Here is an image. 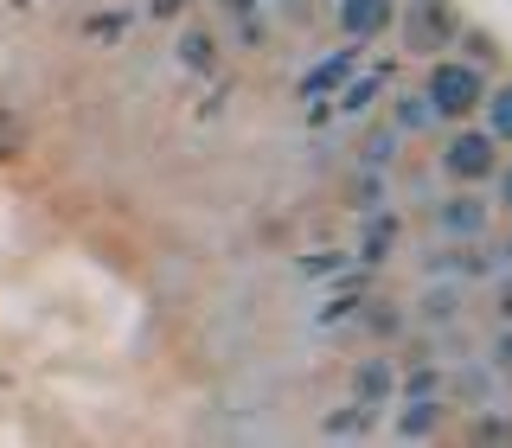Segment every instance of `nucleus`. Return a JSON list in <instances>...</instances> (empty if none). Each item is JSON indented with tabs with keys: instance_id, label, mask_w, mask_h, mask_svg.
<instances>
[{
	"instance_id": "7",
	"label": "nucleus",
	"mask_w": 512,
	"mask_h": 448,
	"mask_svg": "<svg viewBox=\"0 0 512 448\" xmlns=\"http://www.w3.org/2000/svg\"><path fill=\"white\" fill-rule=\"evenodd\" d=\"M352 397L372 410H391L397 404V359L391 352H365V359H352Z\"/></svg>"
},
{
	"instance_id": "11",
	"label": "nucleus",
	"mask_w": 512,
	"mask_h": 448,
	"mask_svg": "<svg viewBox=\"0 0 512 448\" xmlns=\"http://www.w3.org/2000/svg\"><path fill=\"white\" fill-rule=\"evenodd\" d=\"M384 122H391L404 141H410V135H436V128H442V116L429 109L423 90H397V96H391V116H384Z\"/></svg>"
},
{
	"instance_id": "22",
	"label": "nucleus",
	"mask_w": 512,
	"mask_h": 448,
	"mask_svg": "<svg viewBox=\"0 0 512 448\" xmlns=\"http://www.w3.org/2000/svg\"><path fill=\"white\" fill-rule=\"evenodd\" d=\"M487 308L493 320H512V263H500V276L487 282Z\"/></svg>"
},
{
	"instance_id": "6",
	"label": "nucleus",
	"mask_w": 512,
	"mask_h": 448,
	"mask_svg": "<svg viewBox=\"0 0 512 448\" xmlns=\"http://www.w3.org/2000/svg\"><path fill=\"white\" fill-rule=\"evenodd\" d=\"M442 397H448V404H461V410H487V404H500V397H506V378L493 372L480 352H461V359H448Z\"/></svg>"
},
{
	"instance_id": "21",
	"label": "nucleus",
	"mask_w": 512,
	"mask_h": 448,
	"mask_svg": "<svg viewBox=\"0 0 512 448\" xmlns=\"http://www.w3.org/2000/svg\"><path fill=\"white\" fill-rule=\"evenodd\" d=\"M404 327H410L404 308H384V301H378V308H365V333H378V340H391V333H404Z\"/></svg>"
},
{
	"instance_id": "2",
	"label": "nucleus",
	"mask_w": 512,
	"mask_h": 448,
	"mask_svg": "<svg viewBox=\"0 0 512 448\" xmlns=\"http://www.w3.org/2000/svg\"><path fill=\"white\" fill-rule=\"evenodd\" d=\"M500 141H493L487 122H448L442 148H436V173L448 186H493V173H500Z\"/></svg>"
},
{
	"instance_id": "14",
	"label": "nucleus",
	"mask_w": 512,
	"mask_h": 448,
	"mask_svg": "<svg viewBox=\"0 0 512 448\" xmlns=\"http://www.w3.org/2000/svg\"><path fill=\"white\" fill-rule=\"evenodd\" d=\"M480 116H487L493 141H500V148H512V77H506V84H487V103H480Z\"/></svg>"
},
{
	"instance_id": "16",
	"label": "nucleus",
	"mask_w": 512,
	"mask_h": 448,
	"mask_svg": "<svg viewBox=\"0 0 512 448\" xmlns=\"http://www.w3.org/2000/svg\"><path fill=\"white\" fill-rule=\"evenodd\" d=\"M180 64L186 71H218V39L205 26H186L180 32Z\"/></svg>"
},
{
	"instance_id": "10",
	"label": "nucleus",
	"mask_w": 512,
	"mask_h": 448,
	"mask_svg": "<svg viewBox=\"0 0 512 448\" xmlns=\"http://www.w3.org/2000/svg\"><path fill=\"white\" fill-rule=\"evenodd\" d=\"M397 237H404V218H397L391 205L359 212V263H391V256H397Z\"/></svg>"
},
{
	"instance_id": "24",
	"label": "nucleus",
	"mask_w": 512,
	"mask_h": 448,
	"mask_svg": "<svg viewBox=\"0 0 512 448\" xmlns=\"http://www.w3.org/2000/svg\"><path fill=\"white\" fill-rule=\"evenodd\" d=\"M493 192H500L493 205H500V212L512 218V160H500V173H493Z\"/></svg>"
},
{
	"instance_id": "23",
	"label": "nucleus",
	"mask_w": 512,
	"mask_h": 448,
	"mask_svg": "<svg viewBox=\"0 0 512 448\" xmlns=\"http://www.w3.org/2000/svg\"><path fill=\"white\" fill-rule=\"evenodd\" d=\"M372 90H378V77H359V84H340V116H359V109L372 103Z\"/></svg>"
},
{
	"instance_id": "17",
	"label": "nucleus",
	"mask_w": 512,
	"mask_h": 448,
	"mask_svg": "<svg viewBox=\"0 0 512 448\" xmlns=\"http://www.w3.org/2000/svg\"><path fill=\"white\" fill-rule=\"evenodd\" d=\"M455 45H461V58H468V64H480V71H493V58H500V39H493L487 26H468V20H461Z\"/></svg>"
},
{
	"instance_id": "20",
	"label": "nucleus",
	"mask_w": 512,
	"mask_h": 448,
	"mask_svg": "<svg viewBox=\"0 0 512 448\" xmlns=\"http://www.w3.org/2000/svg\"><path fill=\"white\" fill-rule=\"evenodd\" d=\"M474 423H468V436L474 442H512V416H500V404H487V410H468Z\"/></svg>"
},
{
	"instance_id": "13",
	"label": "nucleus",
	"mask_w": 512,
	"mask_h": 448,
	"mask_svg": "<svg viewBox=\"0 0 512 448\" xmlns=\"http://www.w3.org/2000/svg\"><path fill=\"white\" fill-rule=\"evenodd\" d=\"M397 148H404V135H397L391 122L365 128V141H359V167H384V173H391V167H397Z\"/></svg>"
},
{
	"instance_id": "25",
	"label": "nucleus",
	"mask_w": 512,
	"mask_h": 448,
	"mask_svg": "<svg viewBox=\"0 0 512 448\" xmlns=\"http://www.w3.org/2000/svg\"><path fill=\"white\" fill-rule=\"evenodd\" d=\"M493 250H500V263H512V231L500 237V244H493Z\"/></svg>"
},
{
	"instance_id": "4",
	"label": "nucleus",
	"mask_w": 512,
	"mask_h": 448,
	"mask_svg": "<svg viewBox=\"0 0 512 448\" xmlns=\"http://www.w3.org/2000/svg\"><path fill=\"white\" fill-rule=\"evenodd\" d=\"M397 32H404L410 58H442L461 32V13L448 0H410V7H397Z\"/></svg>"
},
{
	"instance_id": "1",
	"label": "nucleus",
	"mask_w": 512,
	"mask_h": 448,
	"mask_svg": "<svg viewBox=\"0 0 512 448\" xmlns=\"http://www.w3.org/2000/svg\"><path fill=\"white\" fill-rule=\"evenodd\" d=\"M487 84H493V77L480 71V64H468L461 52H442V58H429V71H423V84H416V90L429 96V109H436L442 128H448V122H474L480 116Z\"/></svg>"
},
{
	"instance_id": "9",
	"label": "nucleus",
	"mask_w": 512,
	"mask_h": 448,
	"mask_svg": "<svg viewBox=\"0 0 512 448\" xmlns=\"http://www.w3.org/2000/svg\"><path fill=\"white\" fill-rule=\"evenodd\" d=\"M397 26V0H340V32L352 45H372Z\"/></svg>"
},
{
	"instance_id": "5",
	"label": "nucleus",
	"mask_w": 512,
	"mask_h": 448,
	"mask_svg": "<svg viewBox=\"0 0 512 448\" xmlns=\"http://www.w3.org/2000/svg\"><path fill=\"white\" fill-rule=\"evenodd\" d=\"M410 327H455V320H468V282L461 276H423L416 282V295L404 301Z\"/></svg>"
},
{
	"instance_id": "19",
	"label": "nucleus",
	"mask_w": 512,
	"mask_h": 448,
	"mask_svg": "<svg viewBox=\"0 0 512 448\" xmlns=\"http://www.w3.org/2000/svg\"><path fill=\"white\" fill-rule=\"evenodd\" d=\"M352 212H378L384 205V167H352Z\"/></svg>"
},
{
	"instance_id": "15",
	"label": "nucleus",
	"mask_w": 512,
	"mask_h": 448,
	"mask_svg": "<svg viewBox=\"0 0 512 448\" xmlns=\"http://www.w3.org/2000/svg\"><path fill=\"white\" fill-rule=\"evenodd\" d=\"M352 64H359V45H352V52H340V58H327V64H314V71L301 77V96H327V90H340Z\"/></svg>"
},
{
	"instance_id": "3",
	"label": "nucleus",
	"mask_w": 512,
	"mask_h": 448,
	"mask_svg": "<svg viewBox=\"0 0 512 448\" xmlns=\"http://www.w3.org/2000/svg\"><path fill=\"white\" fill-rule=\"evenodd\" d=\"M493 212L500 205L487 199V186H448L436 205H429V224L448 244H468V237H493Z\"/></svg>"
},
{
	"instance_id": "18",
	"label": "nucleus",
	"mask_w": 512,
	"mask_h": 448,
	"mask_svg": "<svg viewBox=\"0 0 512 448\" xmlns=\"http://www.w3.org/2000/svg\"><path fill=\"white\" fill-rule=\"evenodd\" d=\"M480 359H487L493 372L506 378V391H512V320H493V333L480 340Z\"/></svg>"
},
{
	"instance_id": "8",
	"label": "nucleus",
	"mask_w": 512,
	"mask_h": 448,
	"mask_svg": "<svg viewBox=\"0 0 512 448\" xmlns=\"http://www.w3.org/2000/svg\"><path fill=\"white\" fill-rule=\"evenodd\" d=\"M448 423V397H397L391 404V436L397 442H429Z\"/></svg>"
},
{
	"instance_id": "12",
	"label": "nucleus",
	"mask_w": 512,
	"mask_h": 448,
	"mask_svg": "<svg viewBox=\"0 0 512 448\" xmlns=\"http://www.w3.org/2000/svg\"><path fill=\"white\" fill-rule=\"evenodd\" d=\"M378 416L384 410H372V404H359V397H352V404H340V410H327V416H320V429H327V436H372V429H378Z\"/></svg>"
}]
</instances>
